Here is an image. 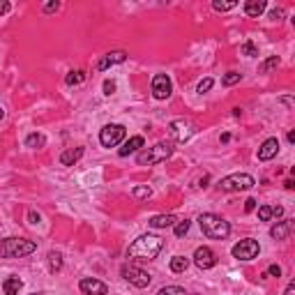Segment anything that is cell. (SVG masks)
<instances>
[{"mask_svg":"<svg viewBox=\"0 0 295 295\" xmlns=\"http://www.w3.org/2000/svg\"><path fill=\"white\" fill-rule=\"evenodd\" d=\"M162 247H164V240L159 238V235H141L136 240L129 245L127 249V256L129 258H138V261H153L157 258V254L162 252Z\"/></svg>","mask_w":295,"mask_h":295,"instance_id":"obj_1","label":"cell"},{"mask_svg":"<svg viewBox=\"0 0 295 295\" xmlns=\"http://www.w3.org/2000/svg\"><path fill=\"white\" fill-rule=\"evenodd\" d=\"M198 224H201L203 235L210 238V240H224L231 233L229 222H226L224 217H219V214H212V212H203L201 217H198Z\"/></svg>","mask_w":295,"mask_h":295,"instance_id":"obj_2","label":"cell"},{"mask_svg":"<svg viewBox=\"0 0 295 295\" xmlns=\"http://www.w3.org/2000/svg\"><path fill=\"white\" fill-rule=\"evenodd\" d=\"M37 249L33 240L26 238H5L0 240V258H23Z\"/></svg>","mask_w":295,"mask_h":295,"instance_id":"obj_3","label":"cell"},{"mask_svg":"<svg viewBox=\"0 0 295 295\" xmlns=\"http://www.w3.org/2000/svg\"><path fill=\"white\" fill-rule=\"evenodd\" d=\"M173 155V145L166 141L157 143V145L148 148V150H143V153H138L136 162L141 166H153V164H162V162H166V159Z\"/></svg>","mask_w":295,"mask_h":295,"instance_id":"obj_4","label":"cell"},{"mask_svg":"<svg viewBox=\"0 0 295 295\" xmlns=\"http://www.w3.org/2000/svg\"><path fill=\"white\" fill-rule=\"evenodd\" d=\"M254 185H256V180L249 173H233V175H226L224 180L219 182V189L222 191H247V189H252Z\"/></svg>","mask_w":295,"mask_h":295,"instance_id":"obj_5","label":"cell"},{"mask_svg":"<svg viewBox=\"0 0 295 295\" xmlns=\"http://www.w3.org/2000/svg\"><path fill=\"white\" fill-rule=\"evenodd\" d=\"M258 252H261V247H258V242L252 240V238L240 240L238 245L233 247V249H231L233 258H238V261H254V258L258 256Z\"/></svg>","mask_w":295,"mask_h":295,"instance_id":"obj_6","label":"cell"},{"mask_svg":"<svg viewBox=\"0 0 295 295\" xmlns=\"http://www.w3.org/2000/svg\"><path fill=\"white\" fill-rule=\"evenodd\" d=\"M120 274L129 281V284L136 286V288H145V286H150V281H153V277H150L145 270L136 268V265H122Z\"/></svg>","mask_w":295,"mask_h":295,"instance_id":"obj_7","label":"cell"},{"mask_svg":"<svg viewBox=\"0 0 295 295\" xmlns=\"http://www.w3.org/2000/svg\"><path fill=\"white\" fill-rule=\"evenodd\" d=\"M122 138H125V127L122 125H106L104 129L99 131V141H102L104 148H115Z\"/></svg>","mask_w":295,"mask_h":295,"instance_id":"obj_8","label":"cell"},{"mask_svg":"<svg viewBox=\"0 0 295 295\" xmlns=\"http://www.w3.org/2000/svg\"><path fill=\"white\" fill-rule=\"evenodd\" d=\"M194 125L191 122H187V120H173L169 125V134L173 136V141H178V143H185V141H189L191 136H194Z\"/></svg>","mask_w":295,"mask_h":295,"instance_id":"obj_9","label":"cell"},{"mask_svg":"<svg viewBox=\"0 0 295 295\" xmlns=\"http://www.w3.org/2000/svg\"><path fill=\"white\" fill-rule=\"evenodd\" d=\"M173 93V83L166 74H157L153 79V97L155 99H169Z\"/></svg>","mask_w":295,"mask_h":295,"instance_id":"obj_10","label":"cell"},{"mask_svg":"<svg viewBox=\"0 0 295 295\" xmlns=\"http://www.w3.org/2000/svg\"><path fill=\"white\" fill-rule=\"evenodd\" d=\"M194 263L201 270H210L217 265V256H214V252L210 247H198L196 252H194Z\"/></svg>","mask_w":295,"mask_h":295,"instance_id":"obj_11","label":"cell"},{"mask_svg":"<svg viewBox=\"0 0 295 295\" xmlns=\"http://www.w3.org/2000/svg\"><path fill=\"white\" fill-rule=\"evenodd\" d=\"M79 288H81L86 295H106V293H109V286H106L104 281L95 279V277L81 279V281H79Z\"/></svg>","mask_w":295,"mask_h":295,"instance_id":"obj_12","label":"cell"},{"mask_svg":"<svg viewBox=\"0 0 295 295\" xmlns=\"http://www.w3.org/2000/svg\"><path fill=\"white\" fill-rule=\"evenodd\" d=\"M277 153H279V141L277 138H268V141L258 148V159L261 162H270L272 157H277Z\"/></svg>","mask_w":295,"mask_h":295,"instance_id":"obj_13","label":"cell"},{"mask_svg":"<svg viewBox=\"0 0 295 295\" xmlns=\"http://www.w3.org/2000/svg\"><path fill=\"white\" fill-rule=\"evenodd\" d=\"M125 58H127V55L122 53V51H113V53L104 55V58L97 62V69H99V71H104V69H109L111 65H120V62H125Z\"/></svg>","mask_w":295,"mask_h":295,"instance_id":"obj_14","label":"cell"},{"mask_svg":"<svg viewBox=\"0 0 295 295\" xmlns=\"http://www.w3.org/2000/svg\"><path fill=\"white\" fill-rule=\"evenodd\" d=\"M143 145H145V141H143V136H131L129 141H127L125 145H122L120 150H118V155H120V157H129L131 153H138V150H141Z\"/></svg>","mask_w":295,"mask_h":295,"instance_id":"obj_15","label":"cell"},{"mask_svg":"<svg viewBox=\"0 0 295 295\" xmlns=\"http://www.w3.org/2000/svg\"><path fill=\"white\" fill-rule=\"evenodd\" d=\"M265 7H268L265 5V0H247L245 3V14L247 17L256 19V17H261L263 12H265Z\"/></svg>","mask_w":295,"mask_h":295,"instance_id":"obj_16","label":"cell"},{"mask_svg":"<svg viewBox=\"0 0 295 295\" xmlns=\"http://www.w3.org/2000/svg\"><path fill=\"white\" fill-rule=\"evenodd\" d=\"M175 214H157V217H153L148 224L153 226V229H166V226H175Z\"/></svg>","mask_w":295,"mask_h":295,"instance_id":"obj_17","label":"cell"},{"mask_svg":"<svg viewBox=\"0 0 295 295\" xmlns=\"http://www.w3.org/2000/svg\"><path fill=\"white\" fill-rule=\"evenodd\" d=\"M81 157H83V148L65 150V153L60 155V164H62V166H71V164H77V162H79Z\"/></svg>","mask_w":295,"mask_h":295,"instance_id":"obj_18","label":"cell"},{"mask_svg":"<svg viewBox=\"0 0 295 295\" xmlns=\"http://www.w3.org/2000/svg\"><path fill=\"white\" fill-rule=\"evenodd\" d=\"M23 288V281L19 277H7L5 284H3V290H5V295H19V290Z\"/></svg>","mask_w":295,"mask_h":295,"instance_id":"obj_19","label":"cell"},{"mask_svg":"<svg viewBox=\"0 0 295 295\" xmlns=\"http://www.w3.org/2000/svg\"><path fill=\"white\" fill-rule=\"evenodd\" d=\"M288 233H290V222H277V224L270 229V235H272L274 240H284Z\"/></svg>","mask_w":295,"mask_h":295,"instance_id":"obj_20","label":"cell"},{"mask_svg":"<svg viewBox=\"0 0 295 295\" xmlns=\"http://www.w3.org/2000/svg\"><path fill=\"white\" fill-rule=\"evenodd\" d=\"M49 270L51 272H60L62 270V254L60 252H49Z\"/></svg>","mask_w":295,"mask_h":295,"instance_id":"obj_21","label":"cell"},{"mask_svg":"<svg viewBox=\"0 0 295 295\" xmlns=\"http://www.w3.org/2000/svg\"><path fill=\"white\" fill-rule=\"evenodd\" d=\"M187 268H189V258H185V256L171 258V270H173V272H185Z\"/></svg>","mask_w":295,"mask_h":295,"instance_id":"obj_22","label":"cell"},{"mask_svg":"<svg viewBox=\"0 0 295 295\" xmlns=\"http://www.w3.org/2000/svg\"><path fill=\"white\" fill-rule=\"evenodd\" d=\"M277 67H279V58H277V55H270L268 60H263V62H261L258 71H261V74H270V71L277 69Z\"/></svg>","mask_w":295,"mask_h":295,"instance_id":"obj_23","label":"cell"},{"mask_svg":"<svg viewBox=\"0 0 295 295\" xmlns=\"http://www.w3.org/2000/svg\"><path fill=\"white\" fill-rule=\"evenodd\" d=\"M189 226H191L189 219H180V222H175V238H185V235L189 233Z\"/></svg>","mask_w":295,"mask_h":295,"instance_id":"obj_24","label":"cell"},{"mask_svg":"<svg viewBox=\"0 0 295 295\" xmlns=\"http://www.w3.org/2000/svg\"><path fill=\"white\" fill-rule=\"evenodd\" d=\"M44 143H46V138H44L42 134H28V138H26L28 148H42Z\"/></svg>","mask_w":295,"mask_h":295,"instance_id":"obj_25","label":"cell"},{"mask_svg":"<svg viewBox=\"0 0 295 295\" xmlns=\"http://www.w3.org/2000/svg\"><path fill=\"white\" fill-rule=\"evenodd\" d=\"M83 79H86L83 71H69V74L65 77V83L67 86H79V83H83Z\"/></svg>","mask_w":295,"mask_h":295,"instance_id":"obj_26","label":"cell"},{"mask_svg":"<svg viewBox=\"0 0 295 295\" xmlns=\"http://www.w3.org/2000/svg\"><path fill=\"white\" fill-rule=\"evenodd\" d=\"M131 196L134 198H150L153 196V189H150V187H134V189H131Z\"/></svg>","mask_w":295,"mask_h":295,"instance_id":"obj_27","label":"cell"},{"mask_svg":"<svg viewBox=\"0 0 295 295\" xmlns=\"http://www.w3.org/2000/svg\"><path fill=\"white\" fill-rule=\"evenodd\" d=\"M212 7L217 12H229V10H233V7H238V3L235 0H229V3H222V0H214L212 3Z\"/></svg>","mask_w":295,"mask_h":295,"instance_id":"obj_28","label":"cell"},{"mask_svg":"<svg viewBox=\"0 0 295 295\" xmlns=\"http://www.w3.org/2000/svg\"><path fill=\"white\" fill-rule=\"evenodd\" d=\"M157 295H187V290L180 288V286H164Z\"/></svg>","mask_w":295,"mask_h":295,"instance_id":"obj_29","label":"cell"},{"mask_svg":"<svg viewBox=\"0 0 295 295\" xmlns=\"http://www.w3.org/2000/svg\"><path fill=\"white\" fill-rule=\"evenodd\" d=\"M240 79H242V74H238V71H229L224 77V86H235V83H240Z\"/></svg>","mask_w":295,"mask_h":295,"instance_id":"obj_30","label":"cell"},{"mask_svg":"<svg viewBox=\"0 0 295 295\" xmlns=\"http://www.w3.org/2000/svg\"><path fill=\"white\" fill-rule=\"evenodd\" d=\"M258 219H261V222H270V219H272V208H270V205H261V208H258Z\"/></svg>","mask_w":295,"mask_h":295,"instance_id":"obj_31","label":"cell"},{"mask_svg":"<svg viewBox=\"0 0 295 295\" xmlns=\"http://www.w3.org/2000/svg\"><path fill=\"white\" fill-rule=\"evenodd\" d=\"M242 53L249 55V58H254V55H258V49L254 46V42H245L242 44Z\"/></svg>","mask_w":295,"mask_h":295,"instance_id":"obj_32","label":"cell"},{"mask_svg":"<svg viewBox=\"0 0 295 295\" xmlns=\"http://www.w3.org/2000/svg\"><path fill=\"white\" fill-rule=\"evenodd\" d=\"M212 86H214L212 79H203V81L198 83V93H208V90H210Z\"/></svg>","mask_w":295,"mask_h":295,"instance_id":"obj_33","label":"cell"},{"mask_svg":"<svg viewBox=\"0 0 295 295\" xmlns=\"http://www.w3.org/2000/svg\"><path fill=\"white\" fill-rule=\"evenodd\" d=\"M256 210V198H247L245 201V212H254Z\"/></svg>","mask_w":295,"mask_h":295,"instance_id":"obj_34","label":"cell"},{"mask_svg":"<svg viewBox=\"0 0 295 295\" xmlns=\"http://www.w3.org/2000/svg\"><path fill=\"white\" fill-rule=\"evenodd\" d=\"M115 93V81H104V95H113Z\"/></svg>","mask_w":295,"mask_h":295,"instance_id":"obj_35","label":"cell"},{"mask_svg":"<svg viewBox=\"0 0 295 295\" xmlns=\"http://www.w3.org/2000/svg\"><path fill=\"white\" fill-rule=\"evenodd\" d=\"M268 274H272V277H281V268H279V265H270Z\"/></svg>","mask_w":295,"mask_h":295,"instance_id":"obj_36","label":"cell"},{"mask_svg":"<svg viewBox=\"0 0 295 295\" xmlns=\"http://www.w3.org/2000/svg\"><path fill=\"white\" fill-rule=\"evenodd\" d=\"M10 10H12L10 3H7V0H0V14H7Z\"/></svg>","mask_w":295,"mask_h":295,"instance_id":"obj_37","label":"cell"},{"mask_svg":"<svg viewBox=\"0 0 295 295\" xmlns=\"http://www.w3.org/2000/svg\"><path fill=\"white\" fill-rule=\"evenodd\" d=\"M58 7H60V3H46V5H44V12H55Z\"/></svg>","mask_w":295,"mask_h":295,"instance_id":"obj_38","label":"cell"},{"mask_svg":"<svg viewBox=\"0 0 295 295\" xmlns=\"http://www.w3.org/2000/svg\"><path fill=\"white\" fill-rule=\"evenodd\" d=\"M281 17H284V12H281V10H272V12H270V19H277V21H279Z\"/></svg>","mask_w":295,"mask_h":295,"instance_id":"obj_39","label":"cell"},{"mask_svg":"<svg viewBox=\"0 0 295 295\" xmlns=\"http://www.w3.org/2000/svg\"><path fill=\"white\" fill-rule=\"evenodd\" d=\"M284 295H295V281H290V284H288V286H286Z\"/></svg>","mask_w":295,"mask_h":295,"instance_id":"obj_40","label":"cell"},{"mask_svg":"<svg viewBox=\"0 0 295 295\" xmlns=\"http://www.w3.org/2000/svg\"><path fill=\"white\" fill-rule=\"evenodd\" d=\"M28 219H30V224H39V214L37 212H30L28 214Z\"/></svg>","mask_w":295,"mask_h":295,"instance_id":"obj_41","label":"cell"},{"mask_svg":"<svg viewBox=\"0 0 295 295\" xmlns=\"http://www.w3.org/2000/svg\"><path fill=\"white\" fill-rule=\"evenodd\" d=\"M281 214H284V208H281V205L272 208V217H281Z\"/></svg>","mask_w":295,"mask_h":295,"instance_id":"obj_42","label":"cell"},{"mask_svg":"<svg viewBox=\"0 0 295 295\" xmlns=\"http://www.w3.org/2000/svg\"><path fill=\"white\" fill-rule=\"evenodd\" d=\"M281 104H286L290 109V106H293V99H290V97H281Z\"/></svg>","mask_w":295,"mask_h":295,"instance_id":"obj_43","label":"cell"},{"mask_svg":"<svg viewBox=\"0 0 295 295\" xmlns=\"http://www.w3.org/2000/svg\"><path fill=\"white\" fill-rule=\"evenodd\" d=\"M286 138H288V143H295V131H288V136Z\"/></svg>","mask_w":295,"mask_h":295,"instance_id":"obj_44","label":"cell"},{"mask_svg":"<svg viewBox=\"0 0 295 295\" xmlns=\"http://www.w3.org/2000/svg\"><path fill=\"white\" fill-rule=\"evenodd\" d=\"M3 115H5V111H3V109H0V120H3Z\"/></svg>","mask_w":295,"mask_h":295,"instance_id":"obj_45","label":"cell"},{"mask_svg":"<svg viewBox=\"0 0 295 295\" xmlns=\"http://www.w3.org/2000/svg\"><path fill=\"white\" fill-rule=\"evenodd\" d=\"M30 295H42V293H30Z\"/></svg>","mask_w":295,"mask_h":295,"instance_id":"obj_46","label":"cell"}]
</instances>
